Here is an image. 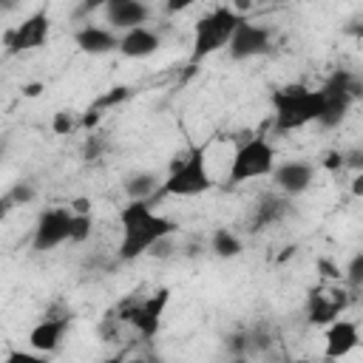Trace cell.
Instances as JSON below:
<instances>
[{
  "label": "cell",
  "instance_id": "obj_1",
  "mask_svg": "<svg viewBox=\"0 0 363 363\" xmlns=\"http://www.w3.org/2000/svg\"><path fill=\"white\" fill-rule=\"evenodd\" d=\"M119 227H122V238H119V261H136L142 255H147L162 238H170L179 227L173 218L159 216L153 210V201L147 199H128V204L119 210Z\"/></svg>",
  "mask_w": 363,
  "mask_h": 363
},
{
  "label": "cell",
  "instance_id": "obj_2",
  "mask_svg": "<svg viewBox=\"0 0 363 363\" xmlns=\"http://www.w3.org/2000/svg\"><path fill=\"white\" fill-rule=\"evenodd\" d=\"M269 105H272V128L281 133H292L318 119L320 91L303 82H289L269 94Z\"/></svg>",
  "mask_w": 363,
  "mask_h": 363
},
{
  "label": "cell",
  "instance_id": "obj_3",
  "mask_svg": "<svg viewBox=\"0 0 363 363\" xmlns=\"http://www.w3.org/2000/svg\"><path fill=\"white\" fill-rule=\"evenodd\" d=\"M207 190H213V176H210V167H207V150H204V145H193L184 156H179L173 162L164 182H159V190H156L153 201L162 199V196L193 199V196H201Z\"/></svg>",
  "mask_w": 363,
  "mask_h": 363
},
{
  "label": "cell",
  "instance_id": "obj_4",
  "mask_svg": "<svg viewBox=\"0 0 363 363\" xmlns=\"http://www.w3.org/2000/svg\"><path fill=\"white\" fill-rule=\"evenodd\" d=\"M318 91H320V113H318L315 122L320 128L332 130V128H340V122L349 116L352 105L360 99L363 85H360V77L357 74L337 68Z\"/></svg>",
  "mask_w": 363,
  "mask_h": 363
},
{
  "label": "cell",
  "instance_id": "obj_5",
  "mask_svg": "<svg viewBox=\"0 0 363 363\" xmlns=\"http://www.w3.org/2000/svg\"><path fill=\"white\" fill-rule=\"evenodd\" d=\"M241 17L247 14H238L233 6H218L213 11H207L204 17L196 20L193 26V51H190V62H201L204 57L227 48L235 26L241 23Z\"/></svg>",
  "mask_w": 363,
  "mask_h": 363
},
{
  "label": "cell",
  "instance_id": "obj_6",
  "mask_svg": "<svg viewBox=\"0 0 363 363\" xmlns=\"http://www.w3.org/2000/svg\"><path fill=\"white\" fill-rule=\"evenodd\" d=\"M167 303H170V289L162 286V289L150 292L147 298H128V301H122L108 315H113L119 323L133 326L142 340H153L159 335V326H162Z\"/></svg>",
  "mask_w": 363,
  "mask_h": 363
},
{
  "label": "cell",
  "instance_id": "obj_7",
  "mask_svg": "<svg viewBox=\"0 0 363 363\" xmlns=\"http://www.w3.org/2000/svg\"><path fill=\"white\" fill-rule=\"evenodd\" d=\"M275 162H278L275 147L264 136L244 139L233 153V162H230V170H227V184H244V182H252V179H264V176L272 173Z\"/></svg>",
  "mask_w": 363,
  "mask_h": 363
},
{
  "label": "cell",
  "instance_id": "obj_8",
  "mask_svg": "<svg viewBox=\"0 0 363 363\" xmlns=\"http://www.w3.org/2000/svg\"><path fill=\"white\" fill-rule=\"evenodd\" d=\"M48 34H51V17L45 9L40 11H31L23 23H17L14 28L6 31L3 37V45H6V57H17V54H26V51H37L48 43Z\"/></svg>",
  "mask_w": 363,
  "mask_h": 363
},
{
  "label": "cell",
  "instance_id": "obj_9",
  "mask_svg": "<svg viewBox=\"0 0 363 363\" xmlns=\"http://www.w3.org/2000/svg\"><path fill=\"white\" fill-rule=\"evenodd\" d=\"M71 207H45L37 216L34 233H31V250L34 252H48L57 250L60 244L68 241L71 235Z\"/></svg>",
  "mask_w": 363,
  "mask_h": 363
},
{
  "label": "cell",
  "instance_id": "obj_10",
  "mask_svg": "<svg viewBox=\"0 0 363 363\" xmlns=\"http://www.w3.org/2000/svg\"><path fill=\"white\" fill-rule=\"evenodd\" d=\"M272 51V34L267 26L250 23V17H241V23L235 26L230 43H227V57L241 62V60H255Z\"/></svg>",
  "mask_w": 363,
  "mask_h": 363
},
{
  "label": "cell",
  "instance_id": "obj_11",
  "mask_svg": "<svg viewBox=\"0 0 363 363\" xmlns=\"http://www.w3.org/2000/svg\"><path fill=\"white\" fill-rule=\"evenodd\" d=\"M349 292L346 289H337V286H320V289H312L309 292V301H306V318L312 326H326L332 323L335 318L343 315V309L349 306Z\"/></svg>",
  "mask_w": 363,
  "mask_h": 363
},
{
  "label": "cell",
  "instance_id": "obj_12",
  "mask_svg": "<svg viewBox=\"0 0 363 363\" xmlns=\"http://www.w3.org/2000/svg\"><path fill=\"white\" fill-rule=\"evenodd\" d=\"M272 184L278 187V193L284 196H301L309 190V184L315 182V164L303 162V159H289V162H275L272 167Z\"/></svg>",
  "mask_w": 363,
  "mask_h": 363
},
{
  "label": "cell",
  "instance_id": "obj_13",
  "mask_svg": "<svg viewBox=\"0 0 363 363\" xmlns=\"http://www.w3.org/2000/svg\"><path fill=\"white\" fill-rule=\"evenodd\" d=\"M71 329V312H62V315H45L40 323L31 326L28 332V346L40 354H51L60 349L65 332Z\"/></svg>",
  "mask_w": 363,
  "mask_h": 363
},
{
  "label": "cell",
  "instance_id": "obj_14",
  "mask_svg": "<svg viewBox=\"0 0 363 363\" xmlns=\"http://www.w3.org/2000/svg\"><path fill=\"white\" fill-rule=\"evenodd\" d=\"M360 343V326L352 318H335L326 323V337H323V354L329 360H340L349 352H354Z\"/></svg>",
  "mask_w": 363,
  "mask_h": 363
},
{
  "label": "cell",
  "instance_id": "obj_15",
  "mask_svg": "<svg viewBox=\"0 0 363 363\" xmlns=\"http://www.w3.org/2000/svg\"><path fill=\"white\" fill-rule=\"evenodd\" d=\"M105 23L113 31H128L136 26H145L150 17V9L145 6V0H111L102 6Z\"/></svg>",
  "mask_w": 363,
  "mask_h": 363
},
{
  "label": "cell",
  "instance_id": "obj_16",
  "mask_svg": "<svg viewBox=\"0 0 363 363\" xmlns=\"http://www.w3.org/2000/svg\"><path fill=\"white\" fill-rule=\"evenodd\" d=\"M74 45L82 51V54H91V57H102V54H111L119 48V31L108 28V26H96V23H85L74 31Z\"/></svg>",
  "mask_w": 363,
  "mask_h": 363
},
{
  "label": "cell",
  "instance_id": "obj_17",
  "mask_svg": "<svg viewBox=\"0 0 363 363\" xmlns=\"http://www.w3.org/2000/svg\"><path fill=\"white\" fill-rule=\"evenodd\" d=\"M162 45V37L147 28V26H136V28H128L119 34V54L128 57V60H145L150 54H156Z\"/></svg>",
  "mask_w": 363,
  "mask_h": 363
},
{
  "label": "cell",
  "instance_id": "obj_18",
  "mask_svg": "<svg viewBox=\"0 0 363 363\" xmlns=\"http://www.w3.org/2000/svg\"><path fill=\"white\" fill-rule=\"evenodd\" d=\"M292 213V204H289V196L284 193H267L258 199V204L252 207V216H250V230H264V227H272V224H281L286 216Z\"/></svg>",
  "mask_w": 363,
  "mask_h": 363
},
{
  "label": "cell",
  "instance_id": "obj_19",
  "mask_svg": "<svg viewBox=\"0 0 363 363\" xmlns=\"http://www.w3.org/2000/svg\"><path fill=\"white\" fill-rule=\"evenodd\" d=\"M122 187H125L128 199H147V201H153V196L159 190V176L150 173V170H136V173H130L125 179Z\"/></svg>",
  "mask_w": 363,
  "mask_h": 363
},
{
  "label": "cell",
  "instance_id": "obj_20",
  "mask_svg": "<svg viewBox=\"0 0 363 363\" xmlns=\"http://www.w3.org/2000/svg\"><path fill=\"white\" fill-rule=\"evenodd\" d=\"M210 250H213L216 258H238V255L244 252V244H241V238H238L233 230L218 227V230H213V235H210Z\"/></svg>",
  "mask_w": 363,
  "mask_h": 363
},
{
  "label": "cell",
  "instance_id": "obj_21",
  "mask_svg": "<svg viewBox=\"0 0 363 363\" xmlns=\"http://www.w3.org/2000/svg\"><path fill=\"white\" fill-rule=\"evenodd\" d=\"M94 233V216L91 213H74L71 216V235L68 244H85Z\"/></svg>",
  "mask_w": 363,
  "mask_h": 363
},
{
  "label": "cell",
  "instance_id": "obj_22",
  "mask_svg": "<svg viewBox=\"0 0 363 363\" xmlns=\"http://www.w3.org/2000/svg\"><path fill=\"white\" fill-rule=\"evenodd\" d=\"M77 128H79V113L71 111V108L57 111L54 119H51V130H54L57 136H68V133H74Z\"/></svg>",
  "mask_w": 363,
  "mask_h": 363
},
{
  "label": "cell",
  "instance_id": "obj_23",
  "mask_svg": "<svg viewBox=\"0 0 363 363\" xmlns=\"http://www.w3.org/2000/svg\"><path fill=\"white\" fill-rule=\"evenodd\" d=\"M6 193L11 196L14 207H23V204H31V201L37 199V184H34V182H28V179H20V182H14Z\"/></svg>",
  "mask_w": 363,
  "mask_h": 363
},
{
  "label": "cell",
  "instance_id": "obj_24",
  "mask_svg": "<svg viewBox=\"0 0 363 363\" xmlns=\"http://www.w3.org/2000/svg\"><path fill=\"white\" fill-rule=\"evenodd\" d=\"M343 278H346V284H349L352 289H357V286L363 284V252H354V255H352V261H349Z\"/></svg>",
  "mask_w": 363,
  "mask_h": 363
},
{
  "label": "cell",
  "instance_id": "obj_25",
  "mask_svg": "<svg viewBox=\"0 0 363 363\" xmlns=\"http://www.w3.org/2000/svg\"><path fill=\"white\" fill-rule=\"evenodd\" d=\"M105 3H111V0H79V6L74 9V17H88L91 11H96V9H102Z\"/></svg>",
  "mask_w": 363,
  "mask_h": 363
},
{
  "label": "cell",
  "instance_id": "obj_26",
  "mask_svg": "<svg viewBox=\"0 0 363 363\" xmlns=\"http://www.w3.org/2000/svg\"><path fill=\"white\" fill-rule=\"evenodd\" d=\"M343 153V167H352V170H360L363 167V153L354 147V150H340Z\"/></svg>",
  "mask_w": 363,
  "mask_h": 363
},
{
  "label": "cell",
  "instance_id": "obj_27",
  "mask_svg": "<svg viewBox=\"0 0 363 363\" xmlns=\"http://www.w3.org/2000/svg\"><path fill=\"white\" fill-rule=\"evenodd\" d=\"M199 0H164V11L167 14H182V11H187V9H193Z\"/></svg>",
  "mask_w": 363,
  "mask_h": 363
},
{
  "label": "cell",
  "instance_id": "obj_28",
  "mask_svg": "<svg viewBox=\"0 0 363 363\" xmlns=\"http://www.w3.org/2000/svg\"><path fill=\"white\" fill-rule=\"evenodd\" d=\"M320 164H323L326 170H340V167H343V153H340V150H329Z\"/></svg>",
  "mask_w": 363,
  "mask_h": 363
},
{
  "label": "cell",
  "instance_id": "obj_29",
  "mask_svg": "<svg viewBox=\"0 0 363 363\" xmlns=\"http://www.w3.org/2000/svg\"><path fill=\"white\" fill-rule=\"evenodd\" d=\"M99 150H102V142H99V136H88V142H85V159L91 162V159H96L99 156Z\"/></svg>",
  "mask_w": 363,
  "mask_h": 363
},
{
  "label": "cell",
  "instance_id": "obj_30",
  "mask_svg": "<svg viewBox=\"0 0 363 363\" xmlns=\"http://www.w3.org/2000/svg\"><path fill=\"white\" fill-rule=\"evenodd\" d=\"M71 213H91V199H85V196H77L71 204Z\"/></svg>",
  "mask_w": 363,
  "mask_h": 363
},
{
  "label": "cell",
  "instance_id": "obj_31",
  "mask_svg": "<svg viewBox=\"0 0 363 363\" xmlns=\"http://www.w3.org/2000/svg\"><path fill=\"white\" fill-rule=\"evenodd\" d=\"M11 210H14V201H11L9 193H3V196H0V221H6Z\"/></svg>",
  "mask_w": 363,
  "mask_h": 363
},
{
  "label": "cell",
  "instance_id": "obj_32",
  "mask_svg": "<svg viewBox=\"0 0 363 363\" xmlns=\"http://www.w3.org/2000/svg\"><path fill=\"white\" fill-rule=\"evenodd\" d=\"M43 88H45L43 82H31V85H23V96H28V99H31V96H40V91H43Z\"/></svg>",
  "mask_w": 363,
  "mask_h": 363
},
{
  "label": "cell",
  "instance_id": "obj_33",
  "mask_svg": "<svg viewBox=\"0 0 363 363\" xmlns=\"http://www.w3.org/2000/svg\"><path fill=\"white\" fill-rule=\"evenodd\" d=\"M352 182H354V184H352V193H354V196H363V176H360V170L354 173Z\"/></svg>",
  "mask_w": 363,
  "mask_h": 363
},
{
  "label": "cell",
  "instance_id": "obj_34",
  "mask_svg": "<svg viewBox=\"0 0 363 363\" xmlns=\"http://www.w3.org/2000/svg\"><path fill=\"white\" fill-rule=\"evenodd\" d=\"M17 6H20V0H0V11H11Z\"/></svg>",
  "mask_w": 363,
  "mask_h": 363
},
{
  "label": "cell",
  "instance_id": "obj_35",
  "mask_svg": "<svg viewBox=\"0 0 363 363\" xmlns=\"http://www.w3.org/2000/svg\"><path fill=\"white\" fill-rule=\"evenodd\" d=\"M247 6H252V0H238V9H235V11H238V14H244V9H247Z\"/></svg>",
  "mask_w": 363,
  "mask_h": 363
}]
</instances>
